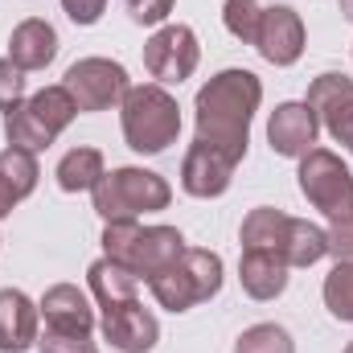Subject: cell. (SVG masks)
Listing matches in <instances>:
<instances>
[{
    "mask_svg": "<svg viewBox=\"0 0 353 353\" xmlns=\"http://www.w3.org/2000/svg\"><path fill=\"white\" fill-rule=\"evenodd\" d=\"M263 103V83L251 70H222L197 90V144L230 157L234 165L247 157L251 144V119Z\"/></svg>",
    "mask_w": 353,
    "mask_h": 353,
    "instance_id": "6da1fadb",
    "label": "cell"
},
{
    "mask_svg": "<svg viewBox=\"0 0 353 353\" xmlns=\"http://www.w3.org/2000/svg\"><path fill=\"white\" fill-rule=\"evenodd\" d=\"M119 115H123V140L140 157L165 152L181 136V107L161 83L132 87L123 94V103H119Z\"/></svg>",
    "mask_w": 353,
    "mask_h": 353,
    "instance_id": "7a4b0ae2",
    "label": "cell"
},
{
    "mask_svg": "<svg viewBox=\"0 0 353 353\" xmlns=\"http://www.w3.org/2000/svg\"><path fill=\"white\" fill-rule=\"evenodd\" d=\"M148 292L157 296L161 308L169 312H189L193 304H205L222 292V259L201 247H185L169 267L144 279Z\"/></svg>",
    "mask_w": 353,
    "mask_h": 353,
    "instance_id": "3957f363",
    "label": "cell"
},
{
    "mask_svg": "<svg viewBox=\"0 0 353 353\" xmlns=\"http://www.w3.org/2000/svg\"><path fill=\"white\" fill-rule=\"evenodd\" d=\"M94 197V214L103 222H136L140 214H157L173 201V189L161 173L148 169H111L99 176V185L90 189Z\"/></svg>",
    "mask_w": 353,
    "mask_h": 353,
    "instance_id": "277c9868",
    "label": "cell"
},
{
    "mask_svg": "<svg viewBox=\"0 0 353 353\" xmlns=\"http://www.w3.org/2000/svg\"><path fill=\"white\" fill-rule=\"evenodd\" d=\"M185 251L176 226H140V222H107L103 226V255L136 271L140 279L157 275Z\"/></svg>",
    "mask_w": 353,
    "mask_h": 353,
    "instance_id": "5b68a950",
    "label": "cell"
},
{
    "mask_svg": "<svg viewBox=\"0 0 353 353\" xmlns=\"http://www.w3.org/2000/svg\"><path fill=\"white\" fill-rule=\"evenodd\" d=\"M74 115H79V107L66 94V87H46L4 115V136H8V144H17L25 152H41L74 123Z\"/></svg>",
    "mask_w": 353,
    "mask_h": 353,
    "instance_id": "8992f818",
    "label": "cell"
},
{
    "mask_svg": "<svg viewBox=\"0 0 353 353\" xmlns=\"http://www.w3.org/2000/svg\"><path fill=\"white\" fill-rule=\"evenodd\" d=\"M300 193L333 222H353V173L345 161L329 148H312L308 157H300Z\"/></svg>",
    "mask_w": 353,
    "mask_h": 353,
    "instance_id": "52a82bcc",
    "label": "cell"
},
{
    "mask_svg": "<svg viewBox=\"0 0 353 353\" xmlns=\"http://www.w3.org/2000/svg\"><path fill=\"white\" fill-rule=\"evenodd\" d=\"M66 94L74 99L79 111H111L123 103V94L132 90L128 70L111 58H79L66 70Z\"/></svg>",
    "mask_w": 353,
    "mask_h": 353,
    "instance_id": "ba28073f",
    "label": "cell"
},
{
    "mask_svg": "<svg viewBox=\"0 0 353 353\" xmlns=\"http://www.w3.org/2000/svg\"><path fill=\"white\" fill-rule=\"evenodd\" d=\"M197 62H201V46L189 25H161L144 41V66L161 87H181L197 70Z\"/></svg>",
    "mask_w": 353,
    "mask_h": 353,
    "instance_id": "9c48e42d",
    "label": "cell"
},
{
    "mask_svg": "<svg viewBox=\"0 0 353 353\" xmlns=\"http://www.w3.org/2000/svg\"><path fill=\"white\" fill-rule=\"evenodd\" d=\"M304 103L316 111V123L341 148L353 152V79H345V74H321V79H312Z\"/></svg>",
    "mask_w": 353,
    "mask_h": 353,
    "instance_id": "30bf717a",
    "label": "cell"
},
{
    "mask_svg": "<svg viewBox=\"0 0 353 353\" xmlns=\"http://www.w3.org/2000/svg\"><path fill=\"white\" fill-rule=\"evenodd\" d=\"M316 111L308 103H279L267 119V140H271V152L275 157H288V161H300L316 148Z\"/></svg>",
    "mask_w": 353,
    "mask_h": 353,
    "instance_id": "8fae6325",
    "label": "cell"
},
{
    "mask_svg": "<svg viewBox=\"0 0 353 353\" xmlns=\"http://www.w3.org/2000/svg\"><path fill=\"white\" fill-rule=\"evenodd\" d=\"M255 50L271 66H296L300 54H304V21H300V12L288 8V4L263 8L259 33H255Z\"/></svg>",
    "mask_w": 353,
    "mask_h": 353,
    "instance_id": "7c38bea8",
    "label": "cell"
},
{
    "mask_svg": "<svg viewBox=\"0 0 353 353\" xmlns=\"http://www.w3.org/2000/svg\"><path fill=\"white\" fill-rule=\"evenodd\" d=\"M103 337L119 353H148L161 341V325L140 300H128V304L103 312Z\"/></svg>",
    "mask_w": 353,
    "mask_h": 353,
    "instance_id": "4fadbf2b",
    "label": "cell"
},
{
    "mask_svg": "<svg viewBox=\"0 0 353 353\" xmlns=\"http://www.w3.org/2000/svg\"><path fill=\"white\" fill-rule=\"evenodd\" d=\"M234 161L230 157H222V152H214V148H205V144H189V152H185V161H181V189L189 193V197H222L226 189H230V181H234Z\"/></svg>",
    "mask_w": 353,
    "mask_h": 353,
    "instance_id": "5bb4252c",
    "label": "cell"
},
{
    "mask_svg": "<svg viewBox=\"0 0 353 353\" xmlns=\"http://www.w3.org/2000/svg\"><path fill=\"white\" fill-rule=\"evenodd\" d=\"M37 316L41 308L17 292V288H0V353H25L37 345Z\"/></svg>",
    "mask_w": 353,
    "mask_h": 353,
    "instance_id": "9a60e30c",
    "label": "cell"
},
{
    "mask_svg": "<svg viewBox=\"0 0 353 353\" xmlns=\"http://www.w3.org/2000/svg\"><path fill=\"white\" fill-rule=\"evenodd\" d=\"M54 58H58V33L50 21L29 17L12 29V37H8V62L12 66H21L29 74V70H46Z\"/></svg>",
    "mask_w": 353,
    "mask_h": 353,
    "instance_id": "2e32d148",
    "label": "cell"
},
{
    "mask_svg": "<svg viewBox=\"0 0 353 353\" xmlns=\"http://www.w3.org/2000/svg\"><path fill=\"white\" fill-rule=\"evenodd\" d=\"M37 308L46 316V329H58V333H90L94 329V308H90L87 292H79L74 283H54Z\"/></svg>",
    "mask_w": 353,
    "mask_h": 353,
    "instance_id": "e0dca14e",
    "label": "cell"
},
{
    "mask_svg": "<svg viewBox=\"0 0 353 353\" xmlns=\"http://www.w3.org/2000/svg\"><path fill=\"white\" fill-rule=\"evenodd\" d=\"M87 283H90V296L99 300V308L107 312V308H119V304H128V300H140V275L136 271H128L123 263H115V259H94L87 267Z\"/></svg>",
    "mask_w": 353,
    "mask_h": 353,
    "instance_id": "ac0fdd59",
    "label": "cell"
},
{
    "mask_svg": "<svg viewBox=\"0 0 353 353\" xmlns=\"http://www.w3.org/2000/svg\"><path fill=\"white\" fill-rule=\"evenodd\" d=\"M288 259L283 255H267V251H243V263H239V279H243V292L251 300H275L283 296L288 288Z\"/></svg>",
    "mask_w": 353,
    "mask_h": 353,
    "instance_id": "d6986e66",
    "label": "cell"
},
{
    "mask_svg": "<svg viewBox=\"0 0 353 353\" xmlns=\"http://www.w3.org/2000/svg\"><path fill=\"white\" fill-rule=\"evenodd\" d=\"M288 226H292V218H288L283 210L259 205V210H251V214L243 218L239 243H243V251H267V255H283Z\"/></svg>",
    "mask_w": 353,
    "mask_h": 353,
    "instance_id": "ffe728a7",
    "label": "cell"
},
{
    "mask_svg": "<svg viewBox=\"0 0 353 353\" xmlns=\"http://www.w3.org/2000/svg\"><path fill=\"white\" fill-rule=\"evenodd\" d=\"M329 255V230H321L308 218H292L288 226V243H283V259L288 267H312Z\"/></svg>",
    "mask_w": 353,
    "mask_h": 353,
    "instance_id": "44dd1931",
    "label": "cell"
},
{
    "mask_svg": "<svg viewBox=\"0 0 353 353\" xmlns=\"http://www.w3.org/2000/svg\"><path fill=\"white\" fill-rule=\"evenodd\" d=\"M107 173L103 169V152L99 148H70L62 161H58V185H62V193H83V189H94L99 185V176Z\"/></svg>",
    "mask_w": 353,
    "mask_h": 353,
    "instance_id": "7402d4cb",
    "label": "cell"
},
{
    "mask_svg": "<svg viewBox=\"0 0 353 353\" xmlns=\"http://www.w3.org/2000/svg\"><path fill=\"white\" fill-rule=\"evenodd\" d=\"M0 176L12 185V193L25 201L33 189H37V176H41V169H37V157L33 152H25V148H17V144H8L4 152H0Z\"/></svg>",
    "mask_w": 353,
    "mask_h": 353,
    "instance_id": "603a6c76",
    "label": "cell"
},
{
    "mask_svg": "<svg viewBox=\"0 0 353 353\" xmlns=\"http://www.w3.org/2000/svg\"><path fill=\"white\" fill-rule=\"evenodd\" d=\"M325 308L353 325V259H337V267L325 275Z\"/></svg>",
    "mask_w": 353,
    "mask_h": 353,
    "instance_id": "cb8c5ba5",
    "label": "cell"
},
{
    "mask_svg": "<svg viewBox=\"0 0 353 353\" xmlns=\"http://www.w3.org/2000/svg\"><path fill=\"white\" fill-rule=\"evenodd\" d=\"M234 353H296V341L283 325H251L234 341Z\"/></svg>",
    "mask_w": 353,
    "mask_h": 353,
    "instance_id": "d4e9b609",
    "label": "cell"
},
{
    "mask_svg": "<svg viewBox=\"0 0 353 353\" xmlns=\"http://www.w3.org/2000/svg\"><path fill=\"white\" fill-rule=\"evenodd\" d=\"M222 21H226L230 37H239L243 46H255L259 21H263V8H259V0H226V8H222Z\"/></svg>",
    "mask_w": 353,
    "mask_h": 353,
    "instance_id": "484cf974",
    "label": "cell"
},
{
    "mask_svg": "<svg viewBox=\"0 0 353 353\" xmlns=\"http://www.w3.org/2000/svg\"><path fill=\"white\" fill-rule=\"evenodd\" d=\"M37 350L41 353H99L90 333H58V329H46L37 337Z\"/></svg>",
    "mask_w": 353,
    "mask_h": 353,
    "instance_id": "4316f807",
    "label": "cell"
},
{
    "mask_svg": "<svg viewBox=\"0 0 353 353\" xmlns=\"http://www.w3.org/2000/svg\"><path fill=\"white\" fill-rule=\"evenodd\" d=\"M17 103H25V70L12 66L8 58H0V111L8 115Z\"/></svg>",
    "mask_w": 353,
    "mask_h": 353,
    "instance_id": "83f0119b",
    "label": "cell"
},
{
    "mask_svg": "<svg viewBox=\"0 0 353 353\" xmlns=\"http://www.w3.org/2000/svg\"><path fill=\"white\" fill-rule=\"evenodd\" d=\"M173 12V0H128V17L136 25H165Z\"/></svg>",
    "mask_w": 353,
    "mask_h": 353,
    "instance_id": "f1b7e54d",
    "label": "cell"
},
{
    "mask_svg": "<svg viewBox=\"0 0 353 353\" xmlns=\"http://www.w3.org/2000/svg\"><path fill=\"white\" fill-rule=\"evenodd\" d=\"M62 8L74 25H94L107 12V0H62Z\"/></svg>",
    "mask_w": 353,
    "mask_h": 353,
    "instance_id": "f546056e",
    "label": "cell"
},
{
    "mask_svg": "<svg viewBox=\"0 0 353 353\" xmlns=\"http://www.w3.org/2000/svg\"><path fill=\"white\" fill-rule=\"evenodd\" d=\"M329 255L337 259H353V222H341L329 230Z\"/></svg>",
    "mask_w": 353,
    "mask_h": 353,
    "instance_id": "4dcf8cb0",
    "label": "cell"
},
{
    "mask_svg": "<svg viewBox=\"0 0 353 353\" xmlns=\"http://www.w3.org/2000/svg\"><path fill=\"white\" fill-rule=\"evenodd\" d=\"M17 201H21V197H17V193H12V185H8V181L0 176V218H8Z\"/></svg>",
    "mask_w": 353,
    "mask_h": 353,
    "instance_id": "1f68e13d",
    "label": "cell"
},
{
    "mask_svg": "<svg viewBox=\"0 0 353 353\" xmlns=\"http://www.w3.org/2000/svg\"><path fill=\"white\" fill-rule=\"evenodd\" d=\"M341 12H345V17L353 21V0H341Z\"/></svg>",
    "mask_w": 353,
    "mask_h": 353,
    "instance_id": "d6a6232c",
    "label": "cell"
},
{
    "mask_svg": "<svg viewBox=\"0 0 353 353\" xmlns=\"http://www.w3.org/2000/svg\"><path fill=\"white\" fill-rule=\"evenodd\" d=\"M345 353H353V345H350V350H345Z\"/></svg>",
    "mask_w": 353,
    "mask_h": 353,
    "instance_id": "836d02e7",
    "label": "cell"
}]
</instances>
